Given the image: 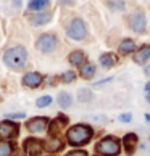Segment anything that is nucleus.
Segmentation results:
<instances>
[{
    "label": "nucleus",
    "mask_w": 150,
    "mask_h": 156,
    "mask_svg": "<svg viewBox=\"0 0 150 156\" xmlns=\"http://www.w3.org/2000/svg\"><path fill=\"white\" fill-rule=\"evenodd\" d=\"M145 76H148V77H150V65H148V66H145Z\"/></svg>",
    "instance_id": "31"
},
{
    "label": "nucleus",
    "mask_w": 150,
    "mask_h": 156,
    "mask_svg": "<svg viewBox=\"0 0 150 156\" xmlns=\"http://www.w3.org/2000/svg\"><path fill=\"white\" fill-rule=\"evenodd\" d=\"M115 63H116V56H115L113 53H103V55H100V65H102V68H105V69L113 68Z\"/></svg>",
    "instance_id": "18"
},
{
    "label": "nucleus",
    "mask_w": 150,
    "mask_h": 156,
    "mask_svg": "<svg viewBox=\"0 0 150 156\" xmlns=\"http://www.w3.org/2000/svg\"><path fill=\"white\" fill-rule=\"evenodd\" d=\"M137 143H139V137H137L136 134H126L124 138H123V145H124V150L126 153H128L129 156L136 153V147Z\"/></svg>",
    "instance_id": "11"
},
{
    "label": "nucleus",
    "mask_w": 150,
    "mask_h": 156,
    "mask_svg": "<svg viewBox=\"0 0 150 156\" xmlns=\"http://www.w3.org/2000/svg\"><path fill=\"white\" fill-rule=\"evenodd\" d=\"M145 98H147V103L150 105V94H147V97H145Z\"/></svg>",
    "instance_id": "34"
},
{
    "label": "nucleus",
    "mask_w": 150,
    "mask_h": 156,
    "mask_svg": "<svg viewBox=\"0 0 150 156\" xmlns=\"http://www.w3.org/2000/svg\"><path fill=\"white\" fill-rule=\"evenodd\" d=\"M145 119H147V121H150V114H145Z\"/></svg>",
    "instance_id": "35"
},
{
    "label": "nucleus",
    "mask_w": 150,
    "mask_h": 156,
    "mask_svg": "<svg viewBox=\"0 0 150 156\" xmlns=\"http://www.w3.org/2000/svg\"><path fill=\"white\" fill-rule=\"evenodd\" d=\"M47 5H49V2H45V0H32V2L27 3V7L32 11H40L42 8L47 7Z\"/></svg>",
    "instance_id": "21"
},
{
    "label": "nucleus",
    "mask_w": 150,
    "mask_h": 156,
    "mask_svg": "<svg viewBox=\"0 0 150 156\" xmlns=\"http://www.w3.org/2000/svg\"><path fill=\"white\" fill-rule=\"evenodd\" d=\"M66 34L68 37L73 40H82L87 36V27H86V23L81 18H74L71 20V23L66 27Z\"/></svg>",
    "instance_id": "4"
},
{
    "label": "nucleus",
    "mask_w": 150,
    "mask_h": 156,
    "mask_svg": "<svg viewBox=\"0 0 150 156\" xmlns=\"http://www.w3.org/2000/svg\"><path fill=\"white\" fill-rule=\"evenodd\" d=\"M57 103L60 105V108H70L73 105V97L68 94V92H60L58 95H57Z\"/></svg>",
    "instance_id": "15"
},
{
    "label": "nucleus",
    "mask_w": 150,
    "mask_h": 156,
    "mask_svg": "<svg viewBox=\"0 0 150 156\" xmlns=\"http://www.w3.org/2000/svg\"><path fill=\"white\" fill-rule=\"evenodd\" d=\"M134 50H136V42L132 39H126V40H123V42L119 44V51L123 55H129Z\"/></svg>",
    "instance_id": "16"
},
{
    "label": "nucleus",
    "mask_w": 150,
    "mask_h": 156,
    "mask_svg": "<svg viewBox=\"0 0 150 156\" xmlns=\"http://www.w3.org/2000/svg\"><path fill=\"white\" fill-rule=\"evenodd\" d=\"M15 147L8 142H0V156H11Z\"/></svg>",
    "instance_id": "22"
},
{
    "label": "nucleus",
    "mask_w": 150,
    "mask_h": 156,
    "mask_svg": "<svg viewBox=\"0 0 150 156\" xmlns=\"http://www.w3.org/2000/svg\"><path fill=\"white\" fill-rule=\"evenodd\" d=\"M63 140H60L58 137H52L49 138L47 142H44V148L47 150V151H60V150L63 148Z\"/></svg>",
    "instance_id": "13"
},
{
    "label": "nucleus",
    "mask_w": 150,
    "mask_h": 156,
    "mask_svg": "<svg viewBox=\"0 0 150 156\" xmlns=\"http://www.w3.org/2000/svg\"><path fill=\"white\" fill-rule=\"evenodd\" d=\"M18 124L11 121H3L0 122V138H15L18 137Z\"/></svg>",
    "instance_id": "7"
},
{
    "label": "nucleus",
    "mask_w": 150,
    "mask_h": 156,
    "mask_svg": "<svg viewBox=\"0 0 150 156\" xmlns=\"http://www.w3.org/2000/svg\"><path fill=\"white\" fill-rule=\"evenodd\" d=\"M107 5L108 7H112L113 10H123L124 8V2H107Z\"/></svg>",
    "instance_id": "25"
},
{
    "label": "nucleus",
    "mask_w": 150,
    "mask_h": 156,
    "mask_svg": "<svg viewBox=\"0 0 150 156\" xmlns=\"http://www.w3.org/2000/svg\"><path fill=\"white\" fill-rule=\"evenodd\" d=\"M7 118H10V119H23V118H26V113H8Z\"/></svg>",
    "instance_id": "27"
},
{
    "label": "nucleus",
    "mask_w": 150,
    "mask_h": 156,
    "mask_svg": "<svg viewBox=\"0 0 150 156\" xmlns=\"http://www.w3.org/2000/svg\"><path fill=\"white\" fill-rule=\"evenodd\" d=\"M24 148L29 153V156H39L40 151H42V143L36 140V138H27L24 142Z\"/></svg>",
    "instance_id": "12"
},
{
    "label": "nucleus",
    "mask_w": 150,
    "mask_h": 156,
    "mask_svg": "<svg viewBox=\"0 0 150 156\" xmlns=\"http://www.w3.org/2000/svg\"><path fill=\"white\" fill-rule=\"evenodd\" d=\"M50 103H52V97H50V95H44V97L37 98L36 106H37V108H45V106H49Z\"/></svg>",
    "instance_id": "23"
},
{
    "label": "nucleus",
    "mask_w": 150,
    "mask_h": 156,
    "mask_svg": "<svg viewBox=\"0 0 150 156\" xmlns=\"http://www.w3.org/2000/svg\"><path fill=\"white\" fill-rule=\"evenodd\" d=\"M95 150L103 156H115L119 153V140L113 135H108L95 145Z\"/></svg>",
    "instance_id": "3"
},
{
    "label": "nucleus",
    "mask_w": 150,
    "mask_h": 156,
    "mask_svg": "<svg viewBox=\"0 0 150 156\" xmlns=\"http://www.w3.org/2000/svg\"><path fill=\"white\" fill-rule=\"evenodd\" d=\"M49 126V119L47 118H34L29 122L26 124V129L32 132V134H37V132H44Z\"/></svg>",
    "instance_id": "8"
},
{
    "label": "nucleus",
    "mask_w": 150,
    "mask_h": 156,
    "mask_svg": "<svg viewBox=\"0 0 150 156\" xmlns=\"http://www.w3.org/2000/svg\"><path fill=\"white\" fill-rule=\"evenodd\" d=\"M61 80H63L65 84L74 82V80H76V73H74V71H66V73H63V74H61Z\"/></svg>",
    "instance_id": "24"
},
{
    "label": "nucleus",
    "mask_w": 150,
    "mask_h": 156,
    "mask_svg": "<svg viewBox=\"0 0 150 156\" xmlns=\"http://www.w3.org/2000/svg\"><path fill=\"white\" fill-rule=\"evenodd\" d=\"M27 20H29V23L32 26H45L52 21V13H49V11H40L37 15L27 16Z\"/></svg>",
    "instance_id": "10"
},
{
    "label": "nucleus",
    "mask_w": 150,
    "mask_h": 156,
    "mask_svg": "<svg viewBox=\"0 0 150 156\" xmlns=\"http://www.w3.org/2000/svg\"><path fill=\"white\" fill-rule=\"evenodd\" d=\"M27 61V51L24 47H13L3 53V63L11 69H21Z\"/></svg>",
    "instance_id": "2"
},
{
    "label": "nucleus",
    "mask_w": 150,
    "mask_h": 156,
    "mask_svg": "<svg viewBox=\"0 0 150 156\" xmlns=\"http://www.w3.org/2000/svg\"><path fill=\"white\" fill-rule=\"evenodd\" d=\"M23 85H26V87H29V89H36L40 85V82H42V76L37 73V71H31V73H27L23 76Z\"/></svg>",
    "instance_id": "9"
},
{
    "label": "nucleus",
    "mask_w": 150,
    "mask_h": 156,
    "mask_svg": "<svg viewBox=\"0 0 150 156\" xmlns=\"http://www.w3.org/2000/svg\"><path fill=\"white\" fill-rule=\"evenodd\" d=\"M57 45H58V40H57V37L52 32H45L36 40V48L39 51H42V53H52V51H55Z\"/></svg>",
    "instance_id": "5"
},
{
    "label": "nucleus",
    "mask_w": 150,
    "mask_h": 156,
    "mask_svg": "<svg viewBox=\"0 0 150 156\" xmlns=\"http://www.w3.org/2000/svg\"><path fill=\"white\" fill-rule=\"evenodd\" d=\"M94 135V130L92 127L87 124H78V126H73L70 130L66 132V138H68V143L73 147H78V145H86L89 143V140Z\"/></svg>",
    "instance_id": "1"
},
{
    "label": "nucleus",
    "mask_w": 150,
    "mask_h": 156,
    "mask_svg": "<svg viewBox=\"0 0 150 156\" xmlns=\"http://www.w3.org/2000/svg\"><path fill=\"white\" fill-rule=\"evenodd\" d=\"M68 60H70V63L73 66H81L84 63V60H86V55L82 53V51L76 50V51H73V53L68 56Z\"/></svg>",
    "instance_id": "19"
},
{
    "label": "nucleus",
    "mask_w": 150,
    "mask_h": 156,
    "mask_svg": "<svg viewBox=\"0 0 150 156\" xmlns=\"http://www.w3.org/2000/svg\"><path fill=\"white\" fill-rule=\"evenodd\" d=\"M66 156H87V153H86V151H82V150H79V151L76 150V151H71V153H68Z\"/></svg>",
    "instance_id": "29"
},
{
    "label": "nucleus",
    "mask_w": 150,
    "mask_h": 156,
    "mask_svg": "<svg viewBox=\"0 0 150 156\" xmlns=\"http://www.w3.org/2000/svg\"><path fill=\"white\" fill-rule=\"evenodd\" d=\"M92 98H94V94H92L90 89H79V90H78V101H81V103H89Z\"/></svg>",
    "instance_id": "20"
},
{
    "label": "nucleus",
    "mask_w": 150,
    "mask_h": 156,
    "mask_svg": "<svg viewBox=\"0 0 150 156\" xmlns=\"http://www.w3.org/2000/svg\"><path fill=\"white\" fill-rule=\"evenodd\" d=\"M60 5H74V2H60Z\"/></svg>",
    "instance_id": "32"
},
{
    "label": "nucleus",
    "mask_w": 150,
    "mask_h": 156,
    "mask_svg": "<svg viewBox=\"0 0 150 156\" xmlns=\"http://www.w3.org/2000/svg\"><path fill=\"white\" fill-rule=\"evenodd\" d=\"M94 76H95V65H92V63H84V65L81 66V77L92 79Z\"/></svg>",
    "instance_id": "17"
},
{
    "label": "nucleus",
    "mask_w": 150,
    "mask_h": 156,
    "mask_svg": "<svg viewBox=\"0 0 150 156\" xmlns=\"http://www.w3.org/2000/svg\"><path fill=\"white\" fill-rule=\"evenodd\" d=\"M128 23H129V27L134 32H139L142 34L147 27V20H145V13L142 10H134L132 13L129 15L128 18Z\"/></svg>",
    "instance_id": "6"
},
{
    "label": "nucleus",
    "mask_w": 150,
    "mask_h": 156,
    "mask_svg": "<svg viewBox=\"0 0 150 156\" xmlns=\"http://www.w3.org/2000/svg\"><path fill=\"white\" fill-rule=\"evenodd\" d=\"M119 121H123V122H131L132 121V114L131 113H123V114H119L118 116Z\"/></svg>",
    "instance_id": "26"
},
{
    "label": "nucleus",
    "mask_w": 150,
    "mask_h": 156,
    "mask_svg": "<svg viewBox=\"0 0 150 156\" xmlns=\"http://www.w3.org/2000/svg\"><path fill=\"white\" fill-rule=\"evenodd\" d=\"M0 100H2V98H0Z\"/></svg>",
    "instance_id": "36"
},
{
    "label": "nucleus",
    "mask_w": 150,
    "mask_h": 156,
    "mask_svg": "<svg viewBox=\"0 0 150 156\" xmlns=\"http://www.w3.org/2000/svg\"><path fill=\"white\" fill-rule=\"evenodd\" d=\"M112 80H113V77H108V79L99 80V82H95V84H94V87H95V89H100L102 85H105V84H108V82H112Z\"/></svg>",
    "instance_id": "28"
},
{
    "label": "nucleus",
    "mask_w": 150,
    "mask_h": 156,
    "mask_svg": "<svg viewBox=\"0 0 150 156\" xmlns=\"http://www.w3.org/2000/svg\"><path fill=\"white\" fill-rule=\"evenodd\" d=\"M145 90H147V94H150V82H147V85H145Z\"/></svg>",
    "instance_id": "33"
},
{
    "label": "nucleus",
    "mask_w": 150,
    "mask_h": 156,
    "mask_svg": "<svg viewBox=\"0 0 150 156\" xmlns=\"http://www.w3.org/2000/svg\"><path fill=\"white\" fill-rule=\"evenodd\" d=\"M147 60H150V45H142V47L137 50V53L134 55V61L142 65Z\"/></svg>",
    "instance_id": "14"
},
{
    "label": "nucleus",
    "mask_w": 150,
    "mask_h": 156,
    "mask_svg": "<svg viewBox=\"0 0 150 156\" xmlns=\"http://www.w3.org/2000/svg\"><path fill=\"white\" fill-rule=\"evenodd\" d=\"M11 156H26V153L23 151V150H13V153H11Z\"/></svg>",
    "instance_id": "30"
}]
</instances>
